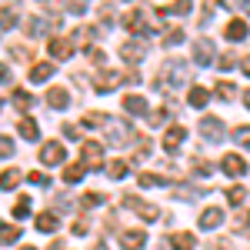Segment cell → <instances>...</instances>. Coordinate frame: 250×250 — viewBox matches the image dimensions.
<instances>
[{
    "label": "cell",
    "instance_id": "cell-24",
    "mask_svg": "<svg viewBox=\"0 0 250 250\" xmlns=\"http://www.w3.org/2000/svg\"><path fill=\"white\" fill-rule=\"evenodd\" d=\"M63 180H67V184H80V180H83V164H70V167L63 170Z\"/></svg>",
    "mask_w": 250,
    "mask_h": 250
},
{
    "label": "cell",
    "instance_id": "cell-26",
    "mask_svg": "<svg viewBox=\"0 0 250 250\" xmlns=\"http://www.w3.org/2000/svg\"><path fill=\"white\" fill-rule=\"evenodd\" d=\"M180 40H184V30H180V27H167V30H164V43H167V47H177Z\"/></svg>",
    "mask_w": 250,
    "mask_h": 250
},
{
    "label": "cell",
    "instance_id": "cell-4",
    "mask_svg": "<svg viewBox=\"0 0 250 250\" xmlns=\"http://www.w3.org/2000/svg\"><path fill=\"white\" fill-rule=\"evenodd\" d=\"M184 140H187V130H184L180 124H170L167 134H164V150H167V154H177Z\"/></svg>",
    "mask_w": 250,
    "mask_h": 250
},
{
    "label": "cell",
    "instance_id": "cell-11",
    "mask_svg": "<svg viewBox=\"0 0 250 250\" xmlns=\"http://www.w3.org/2000/svg\"><path fill=\"white\" fill-rule=\"evenodd\" d=\"M47 50H50V57L63 60V57H70V54H74V40H67V37H54L50 43H47Z\"/></svg>",
    "mask_w": 250,
    "mask_h": 250
},
{
    "label": "cell",
    "instance_id": "cell-41",
    "mask_svg": "<svg viewBox=\"0 0 250 250\" xmlns=\"http://www.w3.org/2000/svg\"><path fill=\"white\" fill-rule=\"evenodd\" d=\"M30 184H37V187H50V177L40 173V170H34V173H30Z\"/></svg>",
    "mask_w": 250,
    "mask_h": 250
},
{
    "label": "cell",
    "instance_id": "cell-47",
    "mask_svg": "<svg viewBox=\"0 0 250 250\" xmlns=\"http://www.w3.org/2000/svg\"><path fill=\"white\" fill-rule=\"evenodd\" d=\"M237 3H240V7H247V10H250V0H237Z\"/></svg>",
    "mask_w": 250,
    "mask_h": 250
},
{
    "label": "cell",
    "instance_id": "cell-13",
    "mask_svg": "<svg viewBox=\"0 0 250 250\" xmlns=\"http://www.w3.org/2000/svg\"><path fill=\"white\" fill-rule=\"evenodd\" d=\"M124 207H130V210H137L144 220H157V207H150V204H144V200H137V197H124L120 200Z\"/></svg>",
    "mask_w": 250,
    "mask_h": 250
},
{
    "label": "cell",
    "instance_id": "cell-50",
    "mask_svg": "<svg viewBox=\"0 0 250 250\" xmlns=\"http://www.w3.org/2000/svg\"><path fill=\"white\" fill-rule=\"evenodd\" d=\"M0 107H3V104H0Z\"/></svg>",
    "mask_w": 250,
    "mask_h": 250
},
{
    "label": "cell",
    "instance_id": "cell-32",
    "mask_svg": "<svg viewBox=\"0 0 250 250\" xmlns=\"http://www.w3.org/2000/svg\"><path fill=\"white\" fill-rule=\"evenodd\" d=\"M20 237V227H0V244H14Z\"/></svg>",
    "mask_w": 250,
    "mask_h": 250
},
{
    "label": "cell",
    "instance_id": "cell-25",
    "mask_svg": "<svg viewBox=\"0 0 250 250\" xmlns=\"http://www.w3.org/2000/svg\"><path fill=\"white\" fill-rule=\"evenodd\" d=\"M167 184V177H160V173H140V187H164Z\"/></svg>",
    "mask_w": 250,
    "mask_h": 250
},
{
    "label": "cell",
    "instance_id": "cell-35",
    "mask_svg": "<svg viewBox=\"0 0 250 250\" xmlns=\"http://www.w3.org/2000/svg\"><path fill=\"white\" fill-rule=\"evenodd\" d=\"M147 124H150V127H160V124H167V110H150V114H147Z\"/></svg>",
    "mask_w": 250,
    "mask_h": 250
},
{
    "label": "cell",
    "instance_id": "cell-33",
    "mask_svg": "<svg viewBox=\"0 0 250 250\" xmlns=\"http://www.w3.org/2000/svg\"><path fill=\"white\" fill-rule=\"evenodd\" d=\"M17 180H20V170H7V173H0V187H3V190H7V187H14Z\"/></svg>",
    "mask_w": 250,
    "mask_h": 250
},
{
    "label": "cell",
    "instance_id": "cell-23",
    "mask_svg": "<svg viewBox=\"0 0 250 250\" xmlns=\"http://www.w3.org/2000/svg\"><path fill=\"white\" fill-rule=\"evenodd\" d=\"M164 14H170V17H187V14H190V0H173L170 7H164Z\"/></svg>",
    "mask_w": 250,
    "mask_h": 250
},
{
    "label": "cell",
    "instance_id": "cell-30",
    "mask_svg": "<svg viewBox=\"0 0 250 250\" xmlns=\"http://www.w3.org/2000/svg\"><path fill=\"white\" fill-rule=\"evenodd\" d=\"M244 197H247L244 187H230V190H227V204H230V207H240V204H244Z\"/></svg>",
    "mask_w": 250,
    "mask_h": 250
},
{
    "label": "cell",
    "instance_id": "cell-40",
    "mask_svg": "<svg viewBox=\"0 0 250 250\" xmlns=\"http://www.w3.org/2000/svg\"><path fill=\"white\" fill-rule=\"evenodd\" d=\"M237 233H244V237H250V210L237 220Z\"/></svg>",
    "mask_w": 250,
    "mask_h": 250
},
{
    "label": "cell",
    "instance_id": "cell-17",
    "mask_svg": "<svg viewBox=\"0 0 250 250\" xmlns=\"http://www.w3.org/2000/svg\"><path fill=\"white\" fill-rule=\"evenodd\" d=\"M224 34H227L230 43H240V40H247V23H244V20H230Z\"/></svg>",
    "mask_w": 250,
    "mask_h": 250
},
{
    "label": "cell",
    "instance_id": "cell-19",
    "mask_svg": "<svg viewBox=\"0 0 250 250\" xmlns=\"http://www.w3.org/2000/svg\"><path fill=\"white\" fill-rule=\"evenodd\" d=\"M37 230L40 233H54V230H57V213H54V210L37 213Z\"/></svg>",
    "mask_w": 250,
    "mask_h": 250
},
{
    "label": "cell",
    "instance_id": "cell-28",
    "mask_svg": "<svg viewBox=\"0 0 250 250\" xmlns=\"http://www.w3.org/2000/svg\"><path fill=\"white\" fill-rule=\"evenodd\" d=\"M14 23H17V14H14V7H3V10H0V30L14 27Z\"/></svg>",
    "mask_w": 250,
    "mask_h": 250
},
{
    "label": "cell",
    "instance_id": "cell-22",
    "mask_svg": "<svg viewBox=\"0 0 250 250\" xmlns=\"http://www.w3.org/2000/svg\"><path fill=\"white\" fill-rule=\"evenodd\" d=\"M47 77H54V63H37V67L30 70V80H34V83H43Z\"/></svg>",
    "mask_w": 250,
    "mask_h": 250
},
{
    "label": "cell",
    "instance_id": "cell-20",
    "mask_svg": "<svg viewBox=\"0 0 250 250\" xmlns=\"http://www.w3.org/2000/svg\"><path fill=\"white\" fill-rule=\"evenodd\" d=\"M20 137H23V140H30V144H34V140H37L40 137V130H37V124H34V117H20Z\"/></svg>",
    "mask_w": 250,
    "mask_h": 250
},
{
    "label": "cell",
    "instance_id": "cell-49",
    "mask_svg": "<svg viewBox=\"0 0 250 250\" xmlns=\"http://www.w3.org/2000/svg\"><path fill=\"white\" fill-rule=\"evenodd\" d=\"M23 250H37V247H23Z\"/></svg>",
    "mask_w": 250,
    "mask_h": 250
},
{
    "label": "cell",
    "instance_id": "cell-5",
    "mask_svg": "<svg viewBox=\"0 0 250 250\" xmlns=\"http://www.w3.org/2000/svg\"><path fill=\"white\" fill-rule=\"evenodd\" d=\"M124 80H127V70H104V74H97V90L107 94V90H114Z\"/></svg>",
    "mask_w": 250,
    "mask_h": 250
},
{
    "label": "cell",
    "instance_id": "cell-18",
    "mask_svg": "<svg viewBox=\"0 0 250 250\" xmlns=\"http://www.w3.org/2000/svg\"><path fill=\"white\" fill-rule=\"evenodd\" d=\"M170 247L173 250H197V240H193V233L180 230V233H173V237H170Z\"/></svg>",
    "mask_w": 250,
    "mask_h": 250
},
{
    "label": "cell",
    "instance_id": "cell-6",
    "mask_svg": "<svg viewBox=\"0 0 250 250\" xmlns=\"http://www.w3.org/2000/svg\"><path fill=\"white\" fill-rule=\"evenodd\" d=\"M220 170L227 173V177H244V173H247V160L240 154H227L220 160Z\"/></svg>",
    "mask_w": 250,
    "mask_h": 250
},
{
    "label": "cell",
    "instance_id": "cell-43",
    "mask_svg": "<svg viewBox=\"0 0 250 250\" xmlns=\"http://www.w3.org/2000/svg\"><path fill=\"white\" fill-rule=\"evenodd\" d=\"M233 63H237V57H233V54H224V57H220V63H217V67H220V70H230Z\"/></svg>",
    "mask_w": 250,
    "mask_h": 250
},
{
    "label": "cell",
    "instance_id": "cell-12",
    "mask_svg": "<svg viewBox=\"0 0 250 250\" xmlns=\"http://www.w3.org/2000/svg\"><path fill=\"white\" fill-rule=\"evenodd\" d=\"M124 110L127 114H134V117H147L150 114V107H147V100L140 94H130V97H124Z\"/></svg>",
    "mask_w": 250,
    "mask_h": 250
},
{
    "label": "cell",
    "instance_id": "cell-38",
    "mask_svg": "<svg viewBox=\"0 0 250 250\" xmlns=\"http://www.w3.org/2000/svg\"><path fill=\"white\" fill-rule=\"evenodd\" d=\"M233 140H237V144H244V147H250V127H240V130H233Z\"/></svg>",
    "mask_w": 250,
    "mask_h": 250
},
{
    "label": "cell",
    "instance_id": "cell-45",
    "mask_svg": "<svg viewBox=\"0 0 250 250\" xmlns=\"http://www.w3.org/2000/svg\"><path fill=\"white\" fill-rule=\"evenodd\" d=\"M240 63H244V74H247V77H250V57H244V60H240Z\"/></svg>",
    "mask_w": 250,
    "mask_h": 250
},
{
    "label": "cell",
    "instance_id": "cell-15",
    "mask_svg": "<svg viewBox=\"0 0 250 250\" xmlns=\"http://www.w3.org/2000/svg\"><path fill=\"white\" fill-rule=\"evenodd\" d=\"M63 157H67V150H63V144H47V147L40 150V160H43L47 167H50V164H60Z\"/></svg>",
    "mask_w": 250,
    "mask_h": 250
},
{
    "label": "cell",
    "instance_id": "cell-46",
    "mask_svg": "<svg viewBox=\"0 0 250 250\" xmlns=\"http://www.w3.org/2000/svg\"><path fill=\"white\" fill-rule=\"evenodd\" d=\"M244 104H247V110H250V90H247V94H244Z\"/></svg>",
    "mask_w": 250,
    "mask_h": 250
},
{
    "label": "cell",
    "instance_id": "cell-2",
    "mask_svg": "<svg viewBox=\"0 0 250 250\" xmlns=\"http://www.w3.org/2000/svg\"><path fill=\"white\" fill-rule=\"evenodd\" d=\"M200 134H204V140H210V144H220L224 134H227V127H224L220 117H204L200 120Z\"/></svg>",
    "mask_w": 250,
    "mask_h": 250
},
{
    "label": "cell",
    "instance_id": "cell-3",
    "mask_svg": "<svg viewBox=\"0 0 250 250\" xmlns=\"http://www.w3.org/2000/svg\"><path fill=\"white\" fill-rule=\"evenodd\" d=\"M80 154H83V164H87V167L100 170V164H104V147H100L97 140H83V144H80Z\"/></svg>",
    "mask_w": 250,
    "mask_h": 250
},
{
    "label": "cell",
    "instance_id": "cell-27",
    "mask_svg": "<svg viewBox=\"0 0 250 250\" xmlns=\"http://www.w3.org/2000/svg\"><path fill=\"white\" fill-rule=\"evenodd\" d=\"M104 200H107V197H104V193H97V190H87L83 197H80V204H83V207H100Z\"/></svg>",
    "mask_w": 250,
    "mask_h": 250
},
{
    "label": "cell",
    "instance_id": "cell-31",
    "mask_svg": "<svg viewBox=\"0 0 250 250\" xmlns=\"http://www.w3.org/2000/svg\"><path fill=\"white\" fill-rule=\"evenodd\" d=\"M27 213H30V197H20L17 204H14V217H17V220H23Z\"/></svg>",
    "mask_w": 250,
    "mask_h": 250
},
{
    "label": "cell",
    "instance_id": "cell-9",
    "mask_svg": "<svg viewBox=\"0 0 250 250\" xmlns=\"http://www.w3.org/2000/svg\"><path fill=\"white\" fill-rule=\"evenodd\" d=\"M193 60L200 63V67H207L213 60V43L207 37H200V40H193Z\"/></svg>",
    "mask_w": 250,
    "mask_h": 250
},
{
    "label": "cell",
    "instance_id": "cell-36",
    "mask_svg": "<svg viewBox=\"0 0 250 250\" xmlns=\"http://www.w3.org/2000/svg\"><path fill=\"white\" fill-rule=\"evenodd\" d=\"M110 177H114V180H120V177H124V173H127V164H124V160H114V164H110Z\"/></svg>",
    "mask_w": 250,
    "mask_h": 250
},
{
    "label": "cell",
    "instance_id": "cell-42",
    "mask_svg": "<svg viewBox=\"0 0 250 250\" xmlns=\"http://www.w3.org/2000/svg\"><path fill=\"white\" fill-rule=\"evenodd\" d=\"M14 104H17V107H23V110H27V107H30V104H34V100H30V94H14Z\"/></svg>",
    "mask_w": 250,
    "mask_h": 250
},
{
    "label": "cell",
    "instance_id": "cell-1",
    "mask_svg": "<svg viewBox=\"0 0 250 250\" xmlns=\"http://www.w3.org/2000/svg\"><path fill=\"white\" fill-rule=\"evenodd\" d=\"M187 77H190V70H187L184 60H164V67H160L154 83L164 94H170V90H180V83H187Z\"/></svg>",
    "mask_w": 250,
    "mask_h": 250
},
{
    "label": "cell",
    "instance_id": "cell-44",
    "mask_svg": "<svg viewBox=\"0 0 250 250\" xmlns=\"http://www.w3.org/2000/svg\"><path fill=\"white\" fill-rule=\"evenodd\" d=\"M227 247H230L227 240H213V244H210V250H227Z\"/></svg>",
    "mask_w": 250,
    "mask_h": 250
},
{
    "label": "cell",
    "instance_id": "cell-10",
    "mask_svg": "<svg viewBox=\"0 0 250 250\" xmlns=\"http://www.w3.org/2000/svg\"><path fill=\"white\" fill-rule=\"evenodd\" d=\"M144 244H147V233L144 230H124L120 233V247L124 250H144Z\"/></svg>",
    "mask_w": 250,
    "mask_h": 250
},
{
    "label": "cell",
    "instance_id": "cell-37",
    "mask_svg": "<svg viewBox=\"0 0 250 250\" xmlns=\"http://www.w3.org/2000/svg\"><path fill=\"white\" fill-rule=\"evenodd\" d=\"M87 230H90V220H87V217H77V220H74V233H77V237H83Z\"/></svg>",
    "mask_w": 250,
    "mask_h": 250
},
{
    "label": "cell",
    "instance_id": "cell-21",
    "mask_svg": "<svg viewBox=\"0 0 250 250\" xmlns=\"http://www.w3.org/2000/svg\"><path fill=\"white\" fill-rule=\"evenodd\" d=\"M190 107H207V100H210V90L207 87H190Z\"/></svg>",
    "mask_w": 250,
    "mask_h": 250
},
{
    "label": "cell",
    "instance_id": "cell-48",
    "mask_svg": "<svg viewBox=\"0 0 250 250\" xmlns=\"http://www.w3.org/2000/svg\"><path fill=\"white\" fill-rule=\"evenodd\" d=\"M94 250H107V247H104V244H97V247H94Z\"/></svg>",
    "mask_w": 250,
    "mask_h": 250
},
{
    "label": "cell",
    "instance_id": "cell-8",
    "mask_svg": "<svg viewBox=\"0 0 250 250\" xmlns=\"http://www.w3.org/2000/svg\"><path fill=\"white\" fill-rule=\"evenodd\" d=\"M144 54H147V43H144V40H130V43L120 47V57L127 60V63H140Z\"/></svg>",
    "mask_w": 250,
    "mask_h": 250
},
{
    "label": "cell",
    "instance_id": "cell-14",
    "mask_svg": "<svg viewBox=\"0 0 250 250\" xmlns=\"http://www.w3.org/2000/svg\"><path fill=\"white\" fill-rule=\"evenodd\" d=\"M224 224V213L217 210V207H207V210L200 213V230H217Z\"/></svg>",
    "mask_w": 250,
    "mask_h": 250
},
{
    "label": "cell",
    "instance_id": "cell-39",
    "mask_svg": "<svg viewBox=\"0 0 250 250\" xmlns=\"http://www.w3.org/2000/svg\"><path fill=\"white\" fill-rule=\"evenodd\" d=\"M0 157H14V140L10 137H0Z\"/></svg>",
    "mask_w": 250,
    "mask_h": 250
},
{
    "label": "cell",
    "instance_id": "cell-7",
    "mask_svg": "<svg viewBox=\"0 0 250 250\" xmlns=\"http://www.w3.org/2000/svg\"><path fill=\"white\" fill-rule=\"evenodd\" d=\"M104 124H107V137H110V144H127V137H130V124H120V120H114V117H107Z\"/></svg>",
    "mask_w": 250,
    "mask_h": 250
},
{
    "label": "cell",
    "instance_id": "cell-34",
    "mask_svg": "<svg viewBox=\"0 0 250 250\" xmlns=\"http://www.w3.org/2000/svg\"><path fill=\"white\" fill-rule=\"evenodd\" d=\"M233 90H237V87H233V83H227V80H220V83H217V97H220V100H230Z\"/></svg>",
    "mask_w": 250,
    "mask_h": 250
},
{
    "label": "cell",
    "instance_id": "cell-29",
    "mask_svg": "<svg viewBox=\"0 0 250 250\" xmlns=\"http://www.w3.org/2000/svg\"><path fill=\"white\" fill-rule=\"evenodd\" d=\"M193 173L210 177V173H213V164H210V160H204V157H197V160H193Z\"/></svg>",
    "mask_w": 250,
    "mask_h": 250
},
{
    "label": "cell",
    "instance_id": "cell-16",
    "mask_svg": "<svg viewBox=\"0 0 250 250\" xmlns=\"http://www.w3.org/2000/svg\"><path fill=\"white\" fill-rule=\"evenodd\" d=\"M47 104H50L54 110H63V107H70V94H67L63 87H54V90H47Z\"/></svg>",
    "mask_w": 250,
    "mask_h": 250
}]
</instances>
